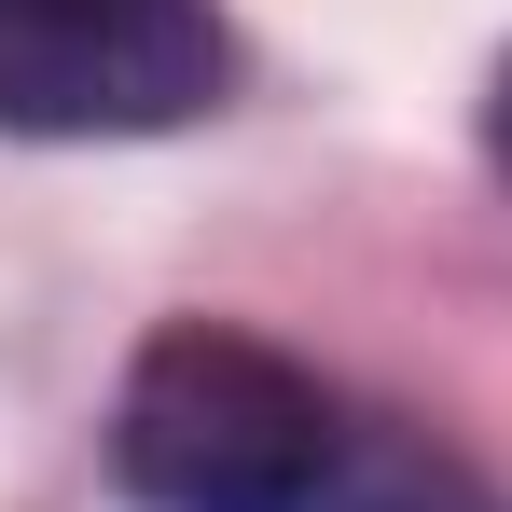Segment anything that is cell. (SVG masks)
I'll use <instances>...</instances> for the list:
<instances>
[{
    "mask_svg": "<svg viewBox=\"0 0 512 512\" xmlns=\"http://www.w3.org/2000/svg\"><path fill=\"white\" fill-rule=\"evenodd\" d=\"M305 512H512V499L457 443H429V429H402V416H346V443H333V471H319Z\"/></svg>",
    "mask_w": 512,
    "mask_h": 512,
    "instance_id": "obj_3",
    "label": "cell"
},
{
    "mask_svg": "<svg viewBox=\"0 0 512 512\" xmlns=\"http://www.w3.org/2000/svg\"><path fill=\"white\" fill-rule=\"evenodd\" d=\"M236 84L222 0H0V125L14 139H167Z\"/></svg>",
    "mask_w": 512,
    "mask_h": 512,
    "instance_id": "obj_2",
    "label": "cell"
},
{
    "mask_svg": "<svg viewBox=\"0 0 512 512\" xmlns=\"http://www.w3.org/2000/svg\"><path fill=\"white\" fill-rule=\"evenodd\" d=\"M485 167L512 180V56H499V84H485Z\"/></svg>",
    "mask_w": 512,
    "mask_h": 512,
    "instance_id": "obj_4",
    "label": "cell"
},
{
    "mask_svg": "<svg viewBox=\"0 0 512 512\" xmlns=\"http://www.w3.org/2000/svg\"><path fill=\"white\" fill-rule=\"evenodd\" d=\"M346 443V402L291 360V346L236 333V319H180L139 346L125 416H111V471L153 512H305Z\"/></svg>",
    "mask_w": 512,
    "mask_h": 512,
    "instance_id": "obj_1",
    "label": "cell"
}]
</instances>
